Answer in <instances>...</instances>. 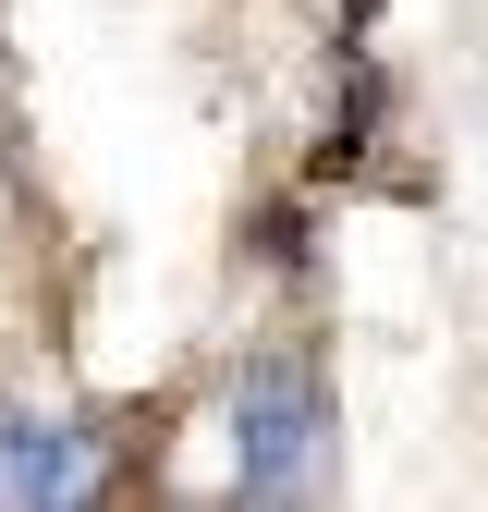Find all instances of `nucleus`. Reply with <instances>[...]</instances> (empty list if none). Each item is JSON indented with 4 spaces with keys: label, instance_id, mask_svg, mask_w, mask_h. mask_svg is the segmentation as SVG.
I'll return each mask as SVG.
<instances>
[{
    "label": "nucleus",
    "instance_id": "obj_1",
    "mask_svg": "<svg viewBox=\"0 0 488 512\" xmlns=\"http://www.w3.org/2000/svg\"><path fill=\"white\" fill-rule=\"evenodd\" d=\"M330 452V391L305 354H244L232 378V488L244 500H305Z\"/></svg>",
    "mask_w": 488,
    "mask_h": 512
},
{
    "label": "nucleus",
    "instance_id": "obj_2",
    "mask_svg": "<svg viewBox=\"0 0 488 512\" xmlns=\"http://www.w3.org/2000/svg\"><path fill=\"white\" fill-rule=\"evenodd\" d=\"M98 488V452L74 415H37V403H0V500L37 512V500H86Z\"/></svg>",
    "mask_w": 488,
    "mask_h": 512
}]
</instances>
